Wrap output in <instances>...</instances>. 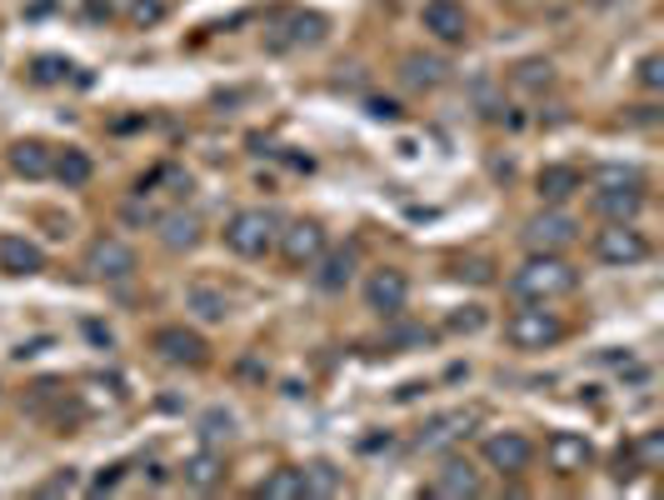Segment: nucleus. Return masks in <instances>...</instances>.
Returning a JSON list of instances; mask_svg holds the SVG:
<instances>
[{
    "instance_id": "obj_1",
    "label": "nucleus",
    "mask_w": 664,
    "mask_h": 500,
    "mask_svg": "<svg viewBox=\"0 0 664 500\" xmlns=\"http://www.w3.org/2000/svg\"><path fill=\"white\" fill-rule=\"evenodd\" d=\"M574 285H580V271L564 255H529L510 275V296L525 300V306H554V300L574 296Z\"/></svg>"
},
{
    "instance_id": "obj_2",
    "label": "nucleus",
    "mask_w": 664,
    "mask_h": 500,
    "mask_svg": "<svg viewBox=\"0 0 664 500\" xmlns=\"http://www.w3.org/2000/svg\"><path fill=\"white\" fill-rule=\"evenodd\" d=\"M275 240H281V216L265 211V205H250V211H236L226 226V246L245 261H260V255H271Z\"/></svg>"
},
{
    "instance_id": "obj_3",
    "label": "nucleus",
    "mask_w": 664,
    "mask_h": 500,
    "mask_svg": "<svg viewBox=\"0 0 664 500\" xmlns=\"http://www.w3.org/2000/svg\"><path fill=\"white\" fill-rule=\"evenodd\" d=\"M560 336H564V320L550 306H525L505 320V341L515 351H550Z\"/></svg>"
},
{
    "instance_id": "obj_4",
    "label": "nucleus",
    "mask_w": 664,
    "mask_h": 500,
    "mask_svg": "<svg viewBox=\"0 0 664 500\" xmlns=\"http://www.w3.org/2000/svg\"><path fill=\"white\" fill-rule=\"evenodd\" d=\"M574 236H580V226H574V216H564V211H540V216H529L525 230H519L529 255H560L564 246H574Z\"/></svg>"
},
{
    "instance_id": "obj_5",
    "label": "nucleus",
    "mask_w": 664,
    "mask_h": 500,
    "mask_svg": "<svg viewBox=\"0 0 664 500\" xmlns=\"http://www.w3.org/2000/svg\"><path fill=\"white\" fill-rule=\"evenodd\" d=\"M595 255L605 265H640L650 261V240H644V230H634V220H609L595 236Z\"/></svg>"
},
{
    "instance_id": "obj_6",
    "label": "nucleus",
    "mask_w": 664,
    "mask_h": 500,
    "mask_svg": "<svg viewBox=\"0 0 664 500\" xmlns=\"http://www.w3.org/2000/svg\"><path fill=\"white\" fill-rule=\"evenodd\" d=\"M275 246H281L285 265L310 271V265L330 250V240H325V230H320V220H290V226H281V240H275Z\"/></svg>"
},
{
    "instance_id": "obj_7",
    "label": "nucleus",
    "mask_w": 664,
    "mask_h": 500,
    "mask_svg": "<svg viewBox=\"0 0 664 500\" xmlns=\"http://www.w3.org/2000/svg\"><path fill=\"white\" fill-rule=\"evenodd\" d=\"M85 271L95 281H130L136 275V250L125 246L121 236H95L91 250H85Z\"/></svg>"
},
{
    "instance_id": "obj_8",
    "label": "nucleus",
    "mask_w": 664,
    "mask_h": 500,
    "mask_svg": "<svg viewBox=\"0 0 664 500\" xmlns=\"http://www.w3.org/2000/svg\"><path fill=\"white\" fill-rule=\"evenodd\" d=\"M480 455H484V466L500 470V476H519V470H529V461H535V445L519 431H495V435H484Z\"/></svg>"
},
{
    "instance_id": "obj_9",
    "label": "nucleus",
    "mask_w": 664,
    "mask_h": 500,
    "mask_svg": "<svg viewBox=\"0 0 664 500\" xmlns=\"http://www.w3.org/2000/svg\"><path fill=\"white\" fill-rule=\"evenodd\" d=\"M410 300V281L405 271H394V265H380V271H370V281H365V306L375 310V316H400Z\"/></svg>"
},
{
    "instance_id": "obj_10",
    "label": "nucleus",
    "mask_w": 664,
    "mask_h": 500,
    "mask_svg": "<svg viewBox=\"0 0 664 500\" xmlns=\"http://www.w3.org/2000/svg\"><path fill=\"white\" fill-rule=\"evenodd\" d=\"M156 355L160 361H170V365H205L210 361V345H205V336H195V330H185V326H165V330H156Z\"/></svg>"
},
{
    "instance_id": "obj_11",
    "label": "nucleus",
    "mask_w": 664,
    "mask_h": 500,
    "mask_svg": "<svg viewBox=\"0 0 664 500\" xmlns=\"http://www.w3.org/2000/svg\"><path fill=\"white\" fill-rule=\"evenodd\" d=\"M545 461H550L554 476H580V470L595 461V445L580 431H554L550 441H545Z\"/></svg>"
},
{
    "instance_id": "obj_12",
    "label": "nucleus",
    "mask_w": 664,
    "mask_h": 500,
    "mask_svg": "<svg viewBox=\"0 0 664 500\" xmlns=\"http://www.w3.org/2000/svg\"><path fill=\"white\" fill-rule=\"evenodd\" d=\"M420 25H425L435 41H445V46H460L465 35H470V15H465L460 0H425Z\"/></svg>"
},
{
    "instance_id": "obj_13",
    "label": "nucleus",
    "mask_w": 664,
    "mask_h": 500,
    "mask_svg": "<svg viewBox=\"0 0 664 500\" xmlns=\"http://www.w3.org/2000/svg\"><path fill=\"white\" fill-rule=\"evenodd\" d=\"M480 490H484V480L470 461H450V466L435 470V480H430V496H439V500H474Z\"/></svg>"
},
{
    "instance_id": "obj_14",
    "label": "nucleus",
    "mask_w": 664,
    "mask_h": 500,
    "mask_svg": "<svg viewBox=\"0 0 664 500\" xmlns=\"http://www.w3.org/2000/svg\"><path fill=\"white\" fill-rule=\"evenodd\" d=\"M0 271L5 275H41L46 271V250L25 236H0Z\"/></svg>"
},
{
    "instance_id": "obj_15",
    "label": "nucleus",
    "mask_w": 664,
    "mask_h": 500,
    "mask_svg": "<svg viewBox=\"0 0 664 500\" xmlns=\"http://www.w3.org/2000/svg\"><path fill=\"white\" fill-rule=\"evenodd\" d=\"M181 480H185L191 490H215L220 480H226V455L215 451V445H205V451L185 455V461H181Z\"/></svg>"
},
{
    "instance_id": "obj_16",
    "label": "nucleus",
    "mask_w": 664,
    "mask_h": 500,
    "mask_svg": "<svg viewBox=\"0 0 664 500\" xmlns=\"http://www.w3.org/2000/svg\"><path fill=\"white\" fill-rule=\"evenodd\" d=\"M11 171L25 175V181H46L56 171V150L46 140H15L11 146Z\"/></svg>"
},
{
    "instance_id": "obj_17",
    "label": "nucleus",
    "mask_w": 664,
    "mask_h": 500,
    "mask_svg": "<svg viewBox=\"0 0 664 500\" xmlns=\"http://www.w3.org/2000/svg\"><path fill=\"white\" fill-rule=\"evenodd\" d=\"M595 211L605 220H634L644 211V191L640 185H599Z\"/></svg>"
},
{
    "instance_id": "obj_18",
    "label": "nucleus",
    "mask_w": 664,
    "mask_h": 500,
    "mask_svg": "<svg viewBox=\"0 0 664 500\" xmlns=\"http://www.w3.org/2000/svg\"><path fill=\"white\" fill-rule=\"evenodd\" d=\"M160 230V246L165 250H195L201 246V216H191V211H165V216L156 220Z\"/></svg>"
},
{
    "instance_id": "obj_19",
    "label": "nucleus",
    "mask_w": 664,
    "mask_h": 500,
    "mask_svg": "<svg viewBox=\"0 0 664 500\" xmlns=\"http://www.w3.org/2000/svg\"><path fill=\"white\" fill-rule=\"evenodd\" d=\"M400 76H405L410 91H435V86H445L450 66H445L439 56H420V50H410V56L400 60Z\"/></svg>"
},
{
    "instance_id": "obj_20",
    "label": "nucleus",
    "mask_w": 664,
    "mask_h": 500,
    "mask_svg": "<svg viewBox=\"0 0 664 500\" xmlns=\"http://www.w3.org/2000/svg\"><path fill=\"white\" fill-rule=\"evenodd\" d=\"M316 265H320V275H316L320 291H345V285L355 281V250H335V255L325 250Z\"/></svg>"
},
{
    "instance_id": "obj_21",
    "label": "nucleus",
    "mask_w": 664,
    "mask_h": 500,
    "mask_svg": "<svg viewBox=\"0 0 664 500\" xmlns=\"http://www.w3.org/2000/svg\"><path fill=\"white\" fill-rule=\"evenodd\" d=\"M255 496L260 500H305V476L295 466H281V470H271V476L260 480Z\"/></svg>"
},
{
    "instance_id": "obj_22",
    "label": "nucleus",
    "mask_w": 664,
    "mask_h": 500,
    "mask_svg": "<svg viewBox=\"0 0 664 500\" xmlns=\"http://www.w3.org/2000/svg\"><path fill=\"white\" fill-rule=\"evenodd\" d=\"M465 425H470V416L465 410H455V416H439V421H430L425 431H420V451H439V445H450V441H460L465 435Z\"/></svg>"
},
{
    "instance_id": "obj_23",
    "label": "nucleus",
    "mask_w": 664,
    "mask_h": 500,
    "mask_svg": "<svg viewBox=\"0 0 664 500\" xmlns=\"http://www.w3.org/2000/svg\"><path fill=\"white\" fill-rule=\"evenodd\" d=\"M535 185H540V201H550V205L570 201V195L580 191V171H574V166H545Z\"/></svg>"
},
{
    "instance_id": "obj_24",
    "label": "nucleus",
    "mask_w": 664,
    "mask_h": 500,
    "mask_svg": "<svg viewBox=\"0 0 664 500\" xmlns=\"http://www.w3.org/2000/svg\"><path fill=\"white\" fill-rule=\"evenodd\" d=\"M185 306L195 310V316L201 320H226L230 316V300H226V291H215V285H191V291H185Z\"/></svg>"
},
{
    "instance_id": "obj_25",
    "label": "nucleus",
    "mask_w": 664,
    "mask_h": 500,
    "mask_svg": "<svg viewBox=\"0 0 664 500\" xmlns=\"http://www.w3.org/2000/svg\"><path fill=\"white\" fill-rule=\"evenodd\" d=\"M300 476H305V500H310V496H340V490H345V476H340V470L330 466V461H316V466H305Z\"/></svg>"
},
{
    "instance_id": "obj_26",
    "label": "nucleus",
    "mask_w": 664,
    "mask_h": 500,
    "mask_svg": "<svg viewBox=\"0 0 664 500\" xmlns=\"http://www.w3.org/2000/svg\"><path fill=\"white\" fill-rule=\"evenodd\" d=\"M91 171H95V166H91V156H85V150H66V156H56V171H50V175H56L66 191H76V185L91 181Z\"/></svg>"
},
{
    "instance_id": "obj_27",
    "label": "nucleus",
    "mask_w": 664,
    "mask_h": 500,
    "mask_svg": "<svg viewBox=\"0 0 664 500\" xmlns=\"http://www.w3.org/2000/svg\"><path fill=\"white\" fill-rule=\"evenodd\" d=\"M320 35H325V15H295L290 35H281L275 46H316Z\"/></svg>"
},
{
    "instance_id": "obj_28",
    "label": "nucleus",
    "mask_w": 664,
    "mask_h": 500,
    "mask_svg": "<svg viewBox=\"0 0 664 500\" xmlns=\"http://www.w3.org/2000/svg\"><path fill=\"white\" fill-rule=\"evenodd\" d=\"M634 455H640L644 470H660V461H664V431H644L640 441H634Z\"/></svg>"
},
{
    "instance_id": "obj_29",
    "label": "nucleus",
    "mask_w": 664,
    "mask_h": 500,
    "mask_svg": "<svg viewBox=\"0 0 664 500\" xmlns=\"http://www.w3.org/2000/svg\"><path fill=\"white\" fill-rule=\"evenodd\" d=\"M230 431H236V421H230L226 410H210L201 421V435H205V445H220V441H230Z\"/></svg>"
},
{
    "instance_id": "obj_30",
    "label": "nucleus",
    "mask_w": 664,
    "mask_h": 500,
    "mask_svg": "<svg viewBox=\"0 0 664 500\" xmlns=\"http://www.w3.org/2000/svg\"><path fill=\"white\" fill-rule=\"evenodd\" d=\"M640 80H644V91H660V86H664V60L660 56H644Z\"/></svg>"
},
{
    "instance_id": "obj_31",
    "label": "nucleus",
    "mask_w": 664,
    "mask_h": 500,
    "mask_svg": "<svg viewBox=\"0 0 664 500\" xmlns=\"http://www.w3.org/2000/svg\"><path fill=\"white\" fill-rule=\"evenodd\" d=\"M160 15H165V5H160V0H140L136 11H130V21H136V25H150V21H160Z\"/></svg>"
},
{
    "instance_id": "obj_32",
    "label": "nucleus",
    "mask_w": 664,
    "mask_h": 500,
    "mask_svg": "<svg viewBox=\"0 0 664 500\" xmlns=\"http://www.w3.org/2000/svg\"><path fill=\"white\" fill-rule=\"evenodd\" d=\"M41 496H76V476H56V480H46V486H41Z\"/></svg>"
},
{
    "instance_id": "obj_33",
    "label": "nucleus",
    "mask_w": 664,
    "mask_h": 500,
    "mask_svg": "<svg viewBox=\"0 0 664 500\" xmlns=\"http://www.w3.org/2000/svg\"><path fill=\"white\" fill-rule=\"evenodd\" d=\"M455 275H460V281H465V275H470V281H490V265H484V261H460V265H455Z\"/></svg>"
},
{
    "instance_id": "obj_34",
    "label": "nucleus",
    "mask_w": 664,
    "mask_h": 500,
    "mask_svg": "<svg viewBox=\"0 0 664 500\" xmlns=\"http://www.w3.org/2000/svg\"><path fill=\"white\" fill-rule=\"evenodd\" d=\"M519 80H525V86H540V80H550V66L529 60V66H519Z\"/></svg>"
},
{
    "instance_id": "obj_35",
    "label": "nucleus",
    "mask_w": 664,
    "mask_h": 500,
    "mask_svg": "<svg viewBox=\"0 0 664 500\" xmlns=\"http://www.w3.org/2000/svg\"><path fill=\"white\" fill-rule=\"evenodd\" d=\"M66 60H41V66H35V76H41V80H60V76H66Z\"/></svg>"
},
{
    "instance_id": "obj_36",
    "label": "nucleus",
    "mask_w": 664,
    "mask_h": 500,
    "mask_svg": "<svg viewBox=\"0 0 664 500\" xmlns=\"http://www.w3.org/2000/svg\"><path fill=\"white\" fill-rule=\"evenodd\" d=\"M480 326H484L480 310H470V316H455V330H480Z\"/></svg>"
}]
</instances>
